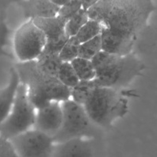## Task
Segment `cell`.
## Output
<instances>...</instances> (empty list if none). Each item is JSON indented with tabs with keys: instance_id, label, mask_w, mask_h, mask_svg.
<instances>
[{
	"instance_id": "6da1fadb",
	"label": "cell",
	"mask_w": 157,
	"mask_h": 157,
	"mask_svg": "<svg viewBox=\"0 0 157 157\" xmlns=\"http://www.w3.org/2000/svg\"><path fill=\"white\" fill-rule=\"evenodd\" d=\"M154 10L153 0H101L87 12L102 25V50L126 55L132 53Z\"/></svg>"
},
{
	"instance_id": "7a4b0ae2",
	"label": "cell",
	"mask_w": 157,
	"mask_h": 157,
	"mask_svg": "<svg viewBox=\"0 0 157 157\" xmlns=\"http://www.w3.org/2000/svg\"><path fill=\"white\" fill-rule=\"evenodd\" d=\"M14 69L19 83L25 87L29 101L36 110L53 101L62 103L70 100V89L63 85L57 78L43 72L35 61L18 62Z\"/></svg>"
},
{
	"instance_id": "3957f363",
	"label": "cell",
	"mask_w": 157,
	"mask_h": 157,
	"mask_svg": "<svg viewBox=\"0 0 157 157\" xmlns=\"http://www.w3.org/2000/svg\"><path fill=\"white\" fill-rule=\"evenodd\" d=\"M91 61L97 86L116 90H122L130 85L145 69L144 63L133 53L117 55L102 50Z\"/></svg>"
},
{
	"instance_id": "277c9868",
	"label": "cell",
	"mask_w": 157,
	"mask_h": 157,
	"mask_svg": "<svg viewBox=\"0 0 157 157\" xmlns=\"http://www.w3.org/2000/svg\"><path fill=\"white\" fill-rule=\"evenodd\" d=\"M84 107L92 122L103 130L127 114L129 101L121 90L97 87Z\"/></svg>"
},
{
	"instance_id": "5b68a950",
	"label": "cell",
	"mask_w": 157,
	"mask_h": 157,
	"mask_svg": "<svg viewBox=\"0 0 157 157\" xmlns=\"http://www.w3.org/2000/svg\"><path fill=\"white\" fill-rule=\"evenodd\" d=\"M63 121L59 131L52 139L55 144L78 138L96 139L102 134L103 130L91 121L84 106L71 100L61 103Z\"/></svg>"
},
{
	"instance_id": "8992f818",
	"label": "cell",
	"mask_w": 157,
	"mask_h": 157,
	"mask_svg": "<svg viewBox=\"0 0 157 157\" xmlns=\"http://www.w3.org/2000/svg\"><path fill=\"white\" fill-rule=\"evenodd\" d=\"M35 113L36 110L29 101L25 87L19 83L9 115L0 126V136L11 140L33 128Z\"/></svg>"
},
{
	"instance_id": "52a82bcc",
	"label": "cell",
	"mask_w": 157,
	"mask_h": 157,
	"mask_svg": "<svg viewBox=\"0 0 157 157\" xmlns=\"http://www.w3.org/2000/svg\"><path fill=\"white\" fill-rule=\"evenodd\" d=\"M46 38L41 31L29 19L15 32L14 52L18 62L35 61L43 52Z\"/></svg>"
},
{
	"instance_id": "ba28073f",
	"label": "cell",
	"mask_w": 157,
	"mask_h": 157,
	"mask_svg": "<svg viewBox=\"0 0 157 157\" xmlns=\"http://www.w3.org/2000/svg\"><path fill=\"white\" fill-rule=\"evenodd\" d=\"M9 140L18 157H52L55 144L51 136L34 128Z\"/></svg>"
},
{
	"instance_id": "9c48e42d",
	"label": "cell",
	"mask_w": 157,
	"mask_h": 157,
	"mask_svg": "<svg viewBox=\"0 0 157 157\" xmlns=\"http://www.w3.org/2000/svg\"><path fill=\"white\" fill-rule=\"evenodd\" d=\"M62 121L61 103L53 101L36 110L33 128L53 138L59 131Z\"/></svg>"
},
{
	"instance_id": "30bf717a",
	"label": "cell",
	"mask_w": 157,
	"mask_h": 157,
	"mask_svg": "<svg viewBox=\"0 0 157 157\" xmlns=\"http://www.w3.org/2000/svg\"><path fill=\"white\" fill-rule=\"evenodd\" d=\"M52 157H94L93 143L78 138L55 144Z\"/></svg>"
},
{
	"instance_id": "8fae6325",
	"label": "cell",
	"mask_w": 157,
	"mask_h": 157,
	"mask_svg": "<svg viewBox=\"0 0 157 157\" xmlns=\"http://www.w3.org/2000/svg\"><path fill=\"white\" fill-rule=\"evenodd\" d=\"M21 6L24 16L28 20L56 16L59 10L50 0H25Z\"/></svg>"
},
{
	"instance_id": "7c38bea8",
	"label": "cell",
	"mask_w": 157,
	"mask_h": 157,
	"mask_svg": "<svg viewBox=\"0 0 157 157\" xmlns=\"http://www.w3.org/2000/svg\"><path fill=\"white\" fill-rule=\"evenodd\" d=\"M18 84L19 80L13 67L11 70L10 78L7 85L0 89V126L9 115Z\"/></svg>"
},
{
	"instance_id": "4fadbf2b",
	"label": "cell",
	"mask_w": 157,
	"mask_h": 157,
	"mask_svg": "<svg viewBox=\"0 0 157 157\" xmlns=\"http://www.w3.org/2000/svg\"><path fill=\"white\" fill-rule=\"evenodd\" d=\"M32 20L34 24L41 31L46 40L59 38L65 33L66 21L58 16L37 18Z\"/></svg>"
},
{
	"instance_id": "5bb4252c",
	"label": "cell",
	"mask_w": 157,
	"mask_h": 157,
	"mask_svg": "<svg viewBox=\"0 0 157 157\" xmlns=\"http://www.w3.org/2000/svg\"><path fill=\"white\" fill-rule=\"evenodd\" d=\"M97 87L94 80L80 81L77 85L71 89L70 100L76 104L84 106Z\"/></svg>"
},
{
	"instance_id": "9a60e30c",
	"label": "cell",
	"mask_w": 157,
	"mask_h": 157,
	"mask_svg": "<svg viewBox=\"0 0 157 157\" xmlns=\"http://www.w3.org/2000/svg\"><path fill=\"white\" fill-rule=\"evenodd\" d=\"M38 67L44 73L57 78V74L60 66L63 61L60 58L59 55L41 53L35 60Z\"/></svg>"
},
{
	"instance_id": "2e32d148",
	"label": "cell",
	"mask_w": 157,
	"mask_h": 157,
	"mask_svg": "<svg viewBox=\"0 0 157 157\" xmlns=\"http://www.w3.org/2000/svg\"><path fill=\"white\" fill-rule=\"evenodd\" d=\"M71 64L80 81H92L95 79L96 71L90 60L78 57Z\"/></svg>"
},
{
	"instance_id": "e0dca14e",
	"label": "cell",
	"mask_w": 157,
	"mask_h": 157,
	"mask_svg": "<svg viewBox=\"0 0 157 157\" xmlns=\"http://www.w3.org/2000/svg\"><path fill=\"white\" fill-rule=\"evenodd\" d=\"M102 51V41L101 35L92 39L81 43L79 46L78 57L91 61L94 57Z\"/></svg>"
},
{
	"instance_id": "ac0fdd59",
	"label": "cell",
	"mask_w": 157,
	"mask_h": 157,
	"mask_svg": "<svg viewBox=\"0 0 157 157\" xmlns=\"http://www.w3.org/2000/svg\"><path fill=\"white\" fill-rule=\"evenodd\" d=\"M57 78L63 85L70 90L80 81L70 62H62L57 74Z\"/></svg>"
},
{
	"instance_id": "d6986e66",
	"label": "cell",
	"mask_w": 157,
	"mask_h": 157,
	"mask_svg": "<svg viewBox=\"0 0 157 157\" xmlns=\"http://www.w3.org/2000/svg\"><path fill=\"white\" fill-rule=\"evenodd\" d=\"M101 32H102V25L101 23L89 18L88 21L82 26L75 37L80 43H83L100 35Z\"/></svg>"
},
{
	"instance_id": "ffe728a7",
	"label": "cell",
	"mask_w": 157,
	"mask_h": 157,
	"mask_svg": "<svg viewBox=\"0 0 157 157\" xmlns=\"http://www.w3.org/2000/svg\"><path fill=\"white\" fill-rule=\"evenodd\" d=\"M89 17L87 12L82 9L72 18L67 20L65 24V33L68 37L75 36L82 26L88 21Z\"/></svg>"
},
{
	"instance_id": "44dd1931",
	"label": "cell",
	"mask_w": 157,
	"mask_h": 157,
	"mask_svg": "<svg viewBox=\"0 0 157 157\" xmlns=\"http://www.w3.org/2000/svg\"><path fill=\"white\" fill-rule=\"evenodd\" d=\"M81 43L75 36L69 37L59 53V57L63 62H71L78 57L79 46Z\"/></svg>"
},
{
	"instance_id": "7402d4cb",
	"label": "cell",
	"mask_w": 157,
	"mask_h": 157,
	"mask_svg": "<svg viewBox=\"0 0 157 157\" xmlns=\"http://www.w3.org/2000/svg\"><path fill=\"white\" fill-rule=\"evenodd\" d=\"M83 9L81 0H70L64 6L59 8L58 15L67 21Z\"/></svg>"
},
{
	"instance_id": "603a6c76",
	"label": "cell",
	"mask_w": 157,
	"mask_h": 157,
	"mask_svg": "<svg viewBox=\"0 0 157 157\" xmlns=\"http://www.w3.org/2000/svg\"><path fill=\"white\" fill-rule=\"evenodd\" d=\"M69 37L66 34L62 36L53 39L46 40L45 46L42 53L52 54V55H59L63 46L67 41Z\"/></svg>"
},
{
	"instance_id": "cb8c5ba5",
	"label": "cell",
	"mask_w": 157,
	"mask_h": 157,
	"mask_svg": "<svg viewBox=\"0 0 157 157\" xmlns=\"http://www.w3.org/2000/svg\"><path fill=\"white\" fill-rule=\"evenodd\" d=\"M10 31L5 21L3 14H0V56L9 57L6 48L9 42Z\"/></svg>"
},
{
	"instance_id": "d4e9b609",
	"label": "cell",
	"mask_w": 157,
	"mask_h": 157,
	"mask_svg": "<svg viewBox=\"0 0 157 157\" xmlns=\"http://www.w3.org/2000/svg\"><path fill=\"white\" fill-rule=\"evenodd\" d=\"M0 157H18L9 140L0 136Z\"/></svg>"
},
{
	"instance_id": "484cf974",
	"label": "cell",
	"mask_w": 157,
	"mask_h": 157,
	"mask_svg": "<svg viewBox=\"0 0 157 157\" xmlns=\"http://www.w3.org/2000/svg\"><path fill=\"white\" fill-rule=\"evenodd\" d=\"M81 3H82L83 9H85V10H87L90 7H92L95 4H97L100 1H101V0H81Z\"/></svg>"
},
{
	"instance_id": "4316f807",
	"label": "cell",
	"mask_w": 157,
	"mask_h": 157,
	"mask_svg": "<svg viewBox=\"0 0 157 157\" xmlns=\"http://www.w3.org/2000/svg\"><path fill=\"white\" fill-rule=\"evenodd\" d=\"M10 2L11 0H0V14H3L2 12L9 6Z\"/></svg>"
},
{
	"instance_id": "83f0119b",
	"label": "cell",
	"mask_w": 157,
	"mask_h": 157,
	"mask_svg": "<svg viewBox=\"0 0 157 157\" xmlns=\"http://www.w3.org/2000/svg\"><path fill=\"white\" fill-rule=\"evenodd\" d=\"M50 1L52 2L55 6H56L57 7L60 8L61 7V6H64V5H65L66 3L68 2L70 0H50Z\"/></svg>"
}]
</instances>
